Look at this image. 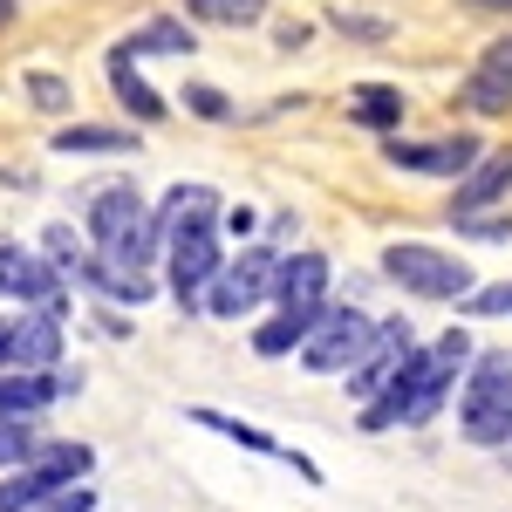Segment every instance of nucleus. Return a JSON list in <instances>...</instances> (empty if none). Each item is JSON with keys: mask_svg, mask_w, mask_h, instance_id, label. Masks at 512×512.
Masks as SVG:
<instances>
[{"mask_svg": "<svg viewBox=\"0 0 512 512\" xmlns=\"http://www.w3.org/2000/svg\"><path fill=\"white\" fill-rule=\"evenodd\" d=\"M465 362H472V335H465V328L437 335L431 349L410 355V369H403L376 403H362V431H396V424L417 431V424H431L437 410H444V396H451V383H458Z\"/></svg>", "mask_w": 512, "mask_h": 512, "instance_id": "f257e3e1", "label": "nucleus"}, {"mask_svg": "<svg viewBox=\"0 0 512 512\" xmlns=\"http://www.w3.org/2000/svg\"><path fill=\"white\" fill-rule=\"evenodd\" d=\"M465 437L472 444H512V355L485 349L472 355V376H465Z\"/></svg>", "mask_w": 512, "mask_h": 512, "instance_id": "f03ea898", "label": "nucleus"}, {"mask_svg": "<svg viewBox=\"0 0 512 512\" xmlns=\"http://www.w3.org/2000/svg\"><path fill=\"white\" fill-rule=\"evenodd\" d=\"M89 465H96V451H89V444H41L21 472L0 478V512H35V506H48V499H55V492H69Z\"/></svg>", "mask_w": 512, "mask_h": 512, "instance_id": "7ed1b4c3", "label": "nucleus"}, {"mask_svg": "<svg viewBox=\"0 0 512 512\" xmlns=\"http://www.w3.org/2000/svg\"><path fill=\"white\" fill-rule=\"evenodd\" d=\"M383 274L403 294H417V301H472V267H458L451 253L417 246V239H396L390 253H383Z\"/></svg>", "mask_w": 512, "mask_h": 512, "instance_id": "20e7f679", "label": "nucleus"}, {"mask_svg": "<svg viewBox=\"0 0 512 512\" xmlns=\"http://www.w3.org/2000/svg\"><path fill=\"white\" fill-rule=\"evenodd\" d=\"M369 342H376V321L362 315V308H321L315 335L301 342V362L315 369V376H342V369H355L362 355H369Z\"/></svg>", "mask_w": 512, "mask_h": 512, "instance_id": "39448f33", "label": "nucleus"}, {"mask_svg": "<svg viewBox=\"0 0 512 512\" xmlns=\"http://www.w3.org/2000/svg\"><path fill=\"white\" fill-rule=\"evenodd\" d=\"M274 274H280V260L267 253V246H246L239 260H226L219 267V280L205 287V301L198 308H212L219 321H239V315H253L267 294H274Z\"/></svg>", "mask_w": 512, "mask_h": 512, "instance_id": "423d86ee", "label": "nucleus"}, {"mask_svg": "<svg viewBox=\"0 0 512 512\" xmlns=\"http://www.w3.org/2000/svg\"><path fill=\"white\" fill-rule=\"evenodd\" d=\"M55 355H62V315L55 308H21V315L0 321V369L48 376Z\"/></svg>", "mask_w": 512, "mask_h": 512, "instance_id": "0eeeda50", "label": "nucleus"}, {"mask_svg": "<svg viewBox=\"0 0 512 512\" xmlns=\"http://www.w3.org/2000/svg\"><path fill=\"white\" fill-rule=\"evenodd\" d=\"M164 267H171V294L185 301V308H198L205 301V287L219 280V226H185V233L164 239Z\"/></svg>", "mask_w": 512, "mask_h": 512, "instance_id": "6e6552de", "label": "nucleus"}, {"mask_svg": "<svg viewBox=\"0 0 512 512\" xmlns=\"http://www.w3.org/2000/svg\"><path fill=\"white\" fill-rule=\"evenodd\" d=\"M410 355H417V335H410L403 321H376V342H369V355L349 369V396L376 403V396H383L396 376L410 369Z\"/></svg>", "mask_w": 512, "mask_h": 512, "instance_id": "1a4fd4ad", "label": "nucleus"}, {"mask_svg": "<svg viewBox=\"0 0 512 512\" xmlns=\"http://www.w3.org/2000/svg\"><path fill=\"white\" fill-rule=\"evenodd\" d=\"M0 294L21 301V308H55L62 315V274L28 246H0Z\"/></svg>", "mask_w": 512, "mask_h": 512, "instance_id": "9d476101", "label": "nucleus"}, {"mask_svg": "<svg viewBox=\"0 0 512 512\" xmlns=\"http://www.w3.org/2000/svg\"><path fill=\"white\" fill-rule=\"evenodd\" d=\"M478 158H485V151H478V137H465V130H458V137H437V144H403V137L390 144V164H396V171L458 178V185L472 178V164H478Z\"/></svg>", "mask_w": 512, "mask_h": 512, "instance_id": "9b49d317", "label": "nucleus"}, {"mask_svg": "<svg viewBox=\"0 0 512 512\" xmlns=\"http://www.w3.org/2000/svg\"><path fill=\"white\" fill-rule=\"evenodd\" d=\"M144 219H151V212H144L137 185H103V192L89 198V239H96V253H110L117 239H130Z\"/></svg>", "mask_w": 512, "mask_h": 512, "instance_id": "f8f14e48", "label": "nucleus"}, {"mask_svg": "<svg viewBox=\"0 0 512 512\" xmlns=\"http://www.w3.org/2000/svg\"><path fill=\"white\" fill-rule=\"evenodd\" d=\"M506 192H512V144H506V151H485V158L472 164V178L458 185V198H451L444 219H478L485 205H499Z\"/></svg>", "mask_w": 512, "mask_h": 512, "instance_id": "ddd939ff", "label": "nucleus"}, {"mask_svg": "<svg viewBox=\"0 0 512 512\" xmlns=\"http://www.w3.org/2000/svg\"><path fill=\"white\" fill-rule=\"evenodd\" d=\"M274 301H280V308H328V260H321V253H294V260H280Z\"/></svg>", "mask_w": 512, "mask_h": 512, "instance_id": "4468645a", "label": "nucleus"}, {"mask_svg": "<svg viewBox=\"0 0 512 512\" xmlns=\"http://www.w3.org/2000/svg\"><path fill=\"white\" fill-rule=\"evenodd\" d=\"M151 219H158L164 239L185 233V226H219V192H212V185H171Z\"/></svg>", "mask_w": 512, "mask_h": 512, "instance_id": "2eb2a0df", "label": "nucleus"}, {"mask_svg": "<svg viewBox=\"0 0 512 512\" xmlns=\"http://www.w3.org/2000/svg\"><path fill=\"white\" fill-rule=\"evenodd\" d=\"M69 376H21V369H0V417H35L55 396H69Z\"/></svg>", "mask_w": 512, "mask_h": 512, "instance_id": "dca6fc26", "label": "nucleus"}, {"mask_svg": "<svg viewBox=\"0 0 512 512\" xmlns=\"http://www.w3.org/2000/svg\"><path fill=\"white\" fill-rule=\"evenodd\" d=\"M110 89H117V103H130V117H137V123H164V96L137 76V55H130L123 41L110 48Z\"/></svg>", "mask_w": 512, "mask_h": 512, "instance_id": "f3484780", "label": "nucleus"}, {"mask_svg": "<svg viewBox=\"0 0 512 512\" xmlns=\"http://www.w3.org/2000/svg\"><path fill=\"white\" fill-rule=\"evenodd\" d=\"M192 417L205 424V431H219V437H233V444H246V451H267V458H287V465H294L301 478H321L315 465H308V458H294V451H280V444H274L267 431H253V424H239V417H219V410H192Z\"/></svg>", "mask_w": 512, "mask_h": 512, "instance_id": "a211bd4d", "label": "nucleus"}, {"mask_svg": "<svg viewBox=\"0 0 512 512\" xmlns=\"http://www.w3.org/2000/svg\"><path fill=\"white\" fill-rule=\"evenodd\" d=\"M315 321H321V308H280L267 328H253V349H260V355H287V349H301V342L315 335Z\"/></svg>", "mask_w": 512, "mask_h": 512, "instance_id": "6ab92c4d", "label": "nucleus"}, {"mask_svg": "<svg viewBox=\"0 0 512 512\" xmlns=\"http://www.w3.org/2000/svg\"><path fill=\"white\" fill-rule=\"evenodd\" d=\"M403 110H410V103H403V89H390V82H362V89L349 96V117L369 123V130H396Z\"/></svg>", "mask_w": 512, "mask_h": 512, "instance_id": "aec40b11", "label": "nucleus"}, {"mask_svg": "<svg viewBox=\"0 0 512 512\" xmlns=\"http://www.w3.org/2000/svg\"><path fill=\"white\" fill-rule=\"evenodd\" d=\"M123 48L144 62V55H192L198 41H192V28L185 21H171V14H158V21H144L137 35H123Z\"/></svg>", "mask_w": 512, "mask_h": 512, "instance_id": "412c9836", "label": "nucleus"}, {"mask_svg": "<svg viewBox=\"0 0 512 512\" xmlns=\"http://www.w3.org/2000/svg\"><path fill=\"white\" fill-rule=\"evenodd\" d=\"M41 451V424L35 417H0V472H21Z\"/></svg>", "mask_w": 512, "mask_h": 512, "instance_id": "4be33fe9", "label": "nucleus"}, {"mask_svg": "<svg viewBox=\"0 0 512 512\" xmlns=\"http://www.w3.org/2000/svg\"><path fill=\"white\" fill-rule=\"evenodd\" d=\"M192 21H212V28H253L267 14V0H185Z\"/></svg>", "mask_w": 512, "mask_h": 512, "instance_id": "5701e85b", "label": "nucleus"}, {"mask_svg": "<svg viewBox=\"0 0 512 512\" xmlns=\"http://www.w3.org/2000/svg\"><path fill=\"white\" fill-rule=\"evenodd\" d=\"M465 103H472L478 117H499V110H512V82L499 76V69H485V62H478V76L465 82Z\"/></svg>", "mask_w": 512, "mask_h": 512, "instance_id": "b1692460", "label": "nucleus"}, {"mask_svg": "<svg viewBox=\"0 0 512 512\" xmlns=\"http://www.w3.org/2000/svg\"><path fill=\"white\" fill-rule=\"evenodd\" d=\"M55 151H62V158H76V151H130V130L76 123V130H62V137H55Z\"/></svg>", "mask_w": 512, "mask_h": 512, "instance_id": "393cba45", "label": "nucleus"}, {"mask_svg": "<svg viewBox=\"0 0 512 512\" xmlns=\"http://www.w3.org/2000/svg\"><path fill=\"white\" fill-rule=\"evenodd\" d=\"M21 89L35 96V110H48V117H62V110H76V96H69V82L48 76V69H35V76H21Z\"/></svg>", "mask_w": 512, "mask_h": 512, "instance_id": "a878e982", "label": "nucleus"}, {"mask_svg": "<svg viewBox=\"0 0 512 512\" xmlns=\"http://www.w3.org/2000/svg\"><path fill=\"white\" fill-rule=\"evenodd\" d=\"M185 110H192V117H205V123H226V117H233V103H226L219 89H205V82H198V89H185Z\"/></svg>", "mask_w": 512, "mask_h": 512, "instance_id": "bb28decb", "label": "nucleus"}, {"mask_svg": "<svg viewBox=\"0 0 512 512\" xmlns=\"http://www.w3.org/2000/svg\"><path fill=\"white\" fill-rule=\"evenodd\" d=\"M335 28L349 41H390V21H369V14H349V7H335Z\"/></svg>", "mask_w": 512, "mask_h": 512, "instance_id": "cd10ccee", "label": "nucleus"}, {"mask_svg": "<svg viewBox=\"0 0 512 512\" xmlns=\"http://www.w3.org/2000/svg\"><path fill=\"white\" fill-rule=\"evenodd\" d=\"M465 308H472V315H512V280H499V287H478Z\"/></svg>", "mask_w": 512, "mask_h": 512, "instance_id": "c85d7f7f", "label": "nucleus"}, {"mask_svg": "<svg viewBox=\"0 0 512 512\" xmlns=\"http://www.w3.org/2000/svg\"><path fill=\"white\" fill-rule=\"evenodd\" d=\"M48 260H55V274H62V267L76 274V267H82V253H76V233H69V226H55V233H48Z\"/></svg>", "mask_w": 512, "mask_h": 512, "instance_id": "c756f323", "label": "nucleus"}, {"mask_svg": "<svg viewBox=\"0 0 512 512\" xmlns=\"http://www.w3.org/2000/svg\"><path fill=\"white\" fill-rule=\"evenodd\" d=\"M35 512H96V492H89V485H69V492H55V499L35 506Z\"/></svg>", "mask_w": 512, "mask_h": 512, "instance_id": "7c9ffc66", "label": "nucleus"}, {"mask_svg": "<svg viewBox=\"0 0 512 512\" xmlns=\"http://www.w3.org/2000/svg\"><path fill=\"white\" fill-rule=\"evenodd\" d=\"M451 226L472 239H512V219H451Z\"/></svg>", "mask_w": 512, "mask_h": 512, "instance_id": "2f4dec72", "label": "nucleus"}, {"mask_svg": "<svg viewBox=\"0 0 512 512\" xmlns=\"http://www.w3.org/2000/svg\"><path fill=\"white\" fill-rule=\"evenodd\" d=\"M485 69H499V76L512 82V35H499L492 48H485Z\"/></svg>", "mask_w": 512, "mask_h": 512, "instance_id": "473e14b6", "label": "nucleus"}, {"mask_svg": "<svg viewBox=\"0 0 512 512\" xmlns=\"http://www.w3.org/2000/svg\"><path fill=\"white\" fill-rule=\"evenodd\" d=\"M472 7H485V14H512V0H472Z\"/></svg>", "mask_w": 512, "mask_h": 512, "instance_id": "72a5a7b5", "label": "nucleus"}, {"mask_svg": "<svg viewBox=\"0 0 512 512\" xmlns=\"http://www.w3.org/2000/svg\"><path fill=\"white\" fill-rule=\"evenodd\" d=\"M7 14H14V0H0V21H7Z\"/></svg>", "mask_w": 512, "mask_h": 512, "instance_id": "f704fd0d", "label": "nucleus"}]
</instances>
